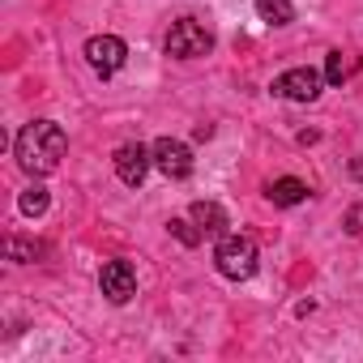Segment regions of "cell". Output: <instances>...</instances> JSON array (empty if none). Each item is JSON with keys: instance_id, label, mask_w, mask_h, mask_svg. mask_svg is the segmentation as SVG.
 Listing matches in <instances>:
<instances>
[{"instance_id": "5", "label": "cell", "mask_w": 363, "mask_h": 363, "mask_svg": "<svg viewBox=\"0 0 363 363\" xmlns=\"http://www.w3.org/2000/svg\"><path fill=\"white\" fill-rule=\"evenodd\" d=\"M150 167H154V150H145L141 141H128V145L116 150V175L124 179L128 189H141L145 184Z\"/></svg>"}, {"instance_id": "17", "label": "cell", "mask_w": 363, "mask_h": 363, "mask_svg": "<svg viewBox=\"0 0 363 363\" xmlns=\"http://www.w3.org/2000/svg\"><path fill=\"white\" fill-rule=\"evenodd\" d=\"M350 175H354V179H363V154H359V158L350 162Z\"/></svg>"}, {"instance_id": "4", "label": "cell", "mask_w": 363, "mask_h": 363, "mask_svg": "<svg viewBox=\"0 0 363 363\" xmlns=\"http://www.w3.org/2000/svg\"><path fill=\"white\" fill-rule=\"evenodd\" d=\"M150 150H154V167H158L167 179H189V175H193V150H189L184 141L158 137Z\"/></svg>"}, {"instance_id": "12", "label": "cell", "mask_w": 363, "mask_h": 363, "mask_svg": "<svg viewBox=\"0 0 363 363\" xmlns=\"http://www.w3.org/2000/svg\"><path fill=\"white\" fill-rule=\"evenodd\" d=\"M48 201H52V197H48V189H43V184H35V189H26V193H22L18 210H22L26 218H39V214H48Z\"/></svg>"}, {"instance_id": "6", "label": "cell", "mask_w": 363, "mask_h": 363, "mask_svg": "<svg viewBox=\"0 0 363 363\" xmlns=\"http://www.w3.org/2000/svg\"><path fill=\"white\" fill-rule=\"evenodd\" d=\"M86 60H90L94 73L111 77V73L128 60V48H124V39H116V35H94V39L86 43Z\"/></svg>"}, {"instance_id": "14", "label": "cell", "mask_w": 363, "mask_h": 363, "mask_svg": "<svg viewBox=\"0 0 363 363\" xmlns=\"http://www.w3.org/2000/svg\"><path fill=\"white\" fill-rule=\"evenodd\" d=\"M350 77V60L342 56V52H329V60H325V82L329 86H342Z\"/></svg>"}, {"instance_id": "11", "label": "cell", "mask_w": 363, "mask_h": 363, "mask_svg": "<svg viewBox=\"0 0 363 363\" xmlns=\"http://www.w3.org/2000/svg\"><path fill=\"white\" fill-rule=\"evenodd\" d=\"M257 13L269 26H291L295 22V5H291V0H257Z\"/></svg>"}, {"instance_id": "10", "label": "cell", "mask_w": 363, "mask_h": 363, "mask_svg": "<svg viewBox=\"0 0 363 363\" xmlns=\"http://www.w3.org/2000/svg\"><path fill=\"white\" fill-rule=\"evenodd\" d=\"M265 197L274 206H299L308 197V184H303V179H295V175H282V179H274V184L265 189Z\"/></svg>"}, {"instance_id": "9", "label": "cell", "mask_w": 363, "mask_h": 363, "mask_svg": "<svg viewBox=\"0 0 363 363\" xmlns=\"http://www.w3.org/2000/svg\"><path fill=\"white\" fill-rule=\"evenodd\" d=\"M193 223H197V231L201 235H223L231 223H227V210L218 206V201H193Z\"/></svg>"}, {"instance_id": "15", "label": "cell", "mask_w": 363, "mask_h": 363, "mask_svg": "<svg viewBox=\"0 0 363 363\" xmlns=\"http://www.w3.org/2000/svg\"><path fill=\"white\" fill-rule=\"evenodd\" d=\"M167 227H171V235H179V240H184V244H189V248H193V244H197V240H201V231H193V227H197V223H184V218H171V223H167Z\"/></svg>"}, {"instance_id": "16", "label": "cell", "mask_w": 363, "mask_h": 363, "mask_svg": "<svg viewBox=\"0 0 363 363\" xmlns=\"http://www.w3.org/2000/svg\"><path fill=\"white\" fill-rule=\"evenodd\" d=\"M346 231H350V235H359V231H363V206H354V210L346 214Z\"/></svg>"}, {"instance_id": "2", "label": "cell", "mask_w": 363, "mask_h": 363, "mask_svg": "<svg viewBox=\"0 0 363 363\" xmlns=\"http://www.w3.org/2000/svg\"><path fill=\"white\" fill-rule=\"evenodd\" d=\"M257 244H252V235H223L218 240V248H214V265H218V274L223 278H231V282H248L252 274H257Z\"/></svg>"}, {"instance_id": "7", "label": "cell", "mask_w": 363, "mask_h": 363, "mask_svg": "<svg viewBox=\"0 0 363 363\" xmlns=\"http://www.w3.org/2000/svg\"><path fill=\"white\" fill-rule=\"evenodd\" d=\"M99 286H103V295H107L111 303H128V299L137 295V269H133L128 261H107V265L99 269Z\"/></svg>"}, {"instance_id": "8", "label": "cell", "mask_w": 363, "mask_h": 363, "mask_svg": "<svg viewBox=\"0 0 363 363\" xmlns=\"http://www.w3.org/2000/svg\"><path fill=\"white\" fill-rule=\"evenodd\" d=\"M274 94H282L291 103H316L320 99V73L316 69H291L274 82Z\"/></svg>"}, {"instance_id": "1", "label": "cell", "mask_w": 363, "mask_h": 363, "mask_svg": "<svg viewBox=\"0 0 363 363\" xmlns=\"http://www.w3.org/2000/svg\"><path fill=\"white\" fill-rule=\"evenodd\" d=\"M65 150H69V137L56 120H30L13 141V158L26 175H52L60 167Z\"/></svg>"}, {"instance_id": "3", "label": "cell", "mask_w": 363, "mask_h": 363, "mask_svg": "<svg viewBox=\"0 0 363 363\" xmlns=\"http://www.w3.org/2000/svg\"><path fill=\"white\" fill-rule=\"evenodd\" d=\"M210 52H214V35L193 18H179L167 30V56H175V60H197V56H210Z\"/></svg>"}, {"instance_id": "13", "label": "cell", "mask_w": 363, "mask_h": 363, "mask_svg": "<svg viewBox=\"0 0 363 363\" xmlns=\"http://www.w3.org/2000/svg\"><path fill=\"white\" fill-rule=\"evenodd\" d=\"M43 252H48L43 244H26V240H5V257H9V261H22V265H26V261H39Z\"/></svg>"}]
</instances>
